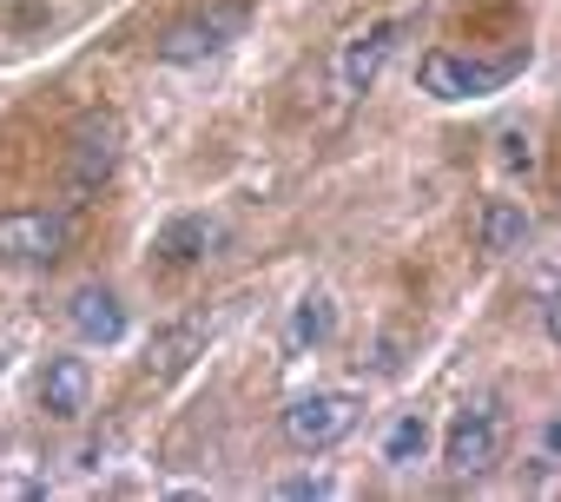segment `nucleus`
<instances>
[{"mask_svg":"<svg viewBox=\"0 0 561 502\" xmlns=\"http://www.w3.org/2000/svg\"><path fill=\"white\" fill-rule=\"evenodd\" d=\"M522 67H528V47H508L502 60H469V54L430 47L423 67H416V80H423L430 100H489V93H502Z\"/></svg>","mask_w":561,"mask_h":502,"instance_id":"1","label":"nucleus"},{"mask_svg":"<svg viewBox=\"0 0 561 502\" xmlns=\"http://www.w3.org/2000/svg\"><path fill=\"white\" fill-rule=\"evenodd\" d=\"M502 443H508V417H502V403H469V410H456V423H449L443 463H449L456 476H482V469L502 463Z\"/></svg>","mask_w":561,"mask_h":502,"instance_id":"5","label":"nucleus"},{"mask_svg":"<svg viewBox=\"0 0 561 502\" xmlns=\"http://www.w3.org/2000/svg\"><path fill=\"white\" fill-rule=\"evenodd\" d=\"M331 489H337L331 476H291V482H277V495H285V502H305V495H311V502H324Z\"/></svg>","mask_w":561,"mask_h":502,"instance_id":"16","label":"nucleus"},{"mask_svg":"<svg viewBox=\"0 0 561 502\" xmlns=\"http://www.w3.org/2000/svg\"><path fill=\"white\" fill-rule=\"evenodd\" d=\"M397 34H403V21H377V27H364V34H351L344 41V54H337V73H331V87H337V100H357L377 73H383V60L397 54Z\"/></svg>","mask_w":561,"mask_h":502,"instance_id":"7","label":"nucleus"},{"mask_svg":"<svg viewBox=\"0 0 561 502\" xmlns=\"http://www.w3.org/2000/svg\"><path fill=\"white\" fill-rule=\"evenodd\" d=\"M73 238V218L67 212H47V205H21V212H0V259L8 265H54Z\"/></svg>","mask_w":561,"mask_h":502,"instance_id":"4","label":"nucleus"},{"mask_svg":"<svg viewBox=\"0 0 561 502\" xmlns=\"http://www.w3.org/2000/svg\"><path fill=\"white\" fill-rule=\"evenodd\" d=\"M423 449H430V423H423L416 410H403V417L383 430V463H390V469H410V463H423Z\"/></svg>","mask_w":561,"mask_h":502,"instance_id":"14","label":"nucleus"},{"mask_svg":"<svg viewBox=\"0 0 561 502\" xmlns=\"http://www.w3.org/2000/svg\"><path fill=\"white\" fill-rule=\"evenodd\" d=\"M528 231H535V218H528L522 198H489L482 205V251H495V259H515L528 244Z\"/></svg>","mask_w":561,"mask_h":502,"instance_id":"12","label":"nucleus"},{"mask_svg":"<svg viewBox=\"0 0 561 502\" xmlns=\"http://www.w3.org/2000/svg\"><path fill=\"white\" fill-rule=\"evenodd\" d=\"M244 21H251L244 0H211L205 14H185V21H172V27L159 34V60H165V67H198V60L225 54V47L244 34Z\"/></svg>","mask_w":561,"mask_h":502,"instance_id":"2","label":"nucleus"},{"mask_svg":"<svg viewBox=\"0 0 561 502\" xmlns=\"http://www.w3.org/2000/svg\"><path fill=\"white\" fill-rule=\"evenodd\" d=\"M0 377H8V351H0Z\"/></svg>","mask_w":561,"mask_h":502,"instance_id":"18","label":"nucleus"},{"mask_svg":"<svg viewBox=\"0 0 561 502\" xmlns=\"http://www.w3.org/2000/svg\"><path fill=\"white\" fill-rule=\"evenodd\" d=\"M502 166H508V172H535V139H528L522 126L502 133Z\"/></svg>","mask_w":561,"mask_h":502,"instance_id":"15","label":"nucleus"},{"mask_svg":"<svg viewBox=\"0 0 561 502\" xmlns=\"http://www.w3.org/2000/svg\"><path fill=\"white\" fill-rule=\"evenodd\" d=\"M67 324H73L80 344H119V338H126V305H119L106 285H80V292L67 298Z\"/></svg>","mask_w":561,"mask_h":502,"instance_id":"9","label":"nucleus"},{"mask_svg":"<svg viewBox=\"0 0 561 502\" xmlns=\"http://www.w3.org/2000/svg\"><path fill=\"white\" fill-rule=\"evenodd\" d=\"M357 417H364V403H357L351 390H311V397H291V403H285L277 430H285V443H291V449L318 456V449L344 443V436L357 430Z\"/></svg>","mask_w":561,"mask_h":502,"instance_id":"3","label":"nucleus"},{"mask_svg":"<svg viewBox=\"0 0 561 502\" xmlns=\"http://www.w3.org/2000/svg\"><path fill=\"white\" fill-rule=\"evenodd\" d=\"M198 344H205V318H185V324H172V331H159V338H152L146 370H152V377H179V370L198 357Z\"/></svg>","mask_w":561,"mask_h":502,"instance_id":"13","label":"nucleus"},{"mask_svg":"<svg viewBox=\"0 0 561 502\" xmlns=\"http://www.w3.org/2000/svg\"><path fill=\"white\" fill-rule=\"evenodd\" d=\"M113 166H119V119H113V113H87V119H80V133H73L67 185L87 198V192H100V185L113 179Z\"/></svg>","mask_w":561,"mask_h":502,"instance_id":"6","label":"nucleus"},{"mask_svg":"<svg viewBox=\"0 0 561 502\" xmlns=\"http://www.w3.org/2000/svg\"><path fill=\"white\" fill-rule=\"evenodd\" d=\"M535 469L554 476V423H541V443H535Z\"/></svg>","mask_w":561,"mask_h":502,"instance_id":"17","label":"nucleus"},{"mask_svg":"<svg viewBox=\"0 0 561 502\" xmlns=\"http://www.w3.org/2000/svg\"><path fill=\"white\" fill-rule=\"evenodd\" d=\"M211 238H218V225H211L205 212H185V218L159 225V238H152V259H159V265H172V272H185V265H198L205 251H211Z\"/></svg>","mask_w":561,"mask_h":502,"instance_id":"10","label":"nucleus"},{"mask_svg":"<svg viewBox=\"0 0 561 502\" xmlns=\"http://www.w3.org/2000/svg\"><path fill=\"white\" fill-rule=\"evenodd\" d=\"M331 331H337V305H331L324 292L298 298V305H291V318H285V357H305V351L331 344Z\"/></svg>","mask_w":561,"mask_h":502,"instance_id":"11","label":"nucleus"},{"mask_svg":"<svg viewBox=\"0 0 561 502\" xmlns=\"http://www.w3.org/2000/svg\"><path fill=\"white\" fill-rule=\"evenodd\" d=\"M87 403H93V370H87V357H47V370H41V410H47L54 423H80Z\"/></svg>","mask_w":561,"mask_h":502,"instance_id":"8","label":"nucleus"}]
</instances>
